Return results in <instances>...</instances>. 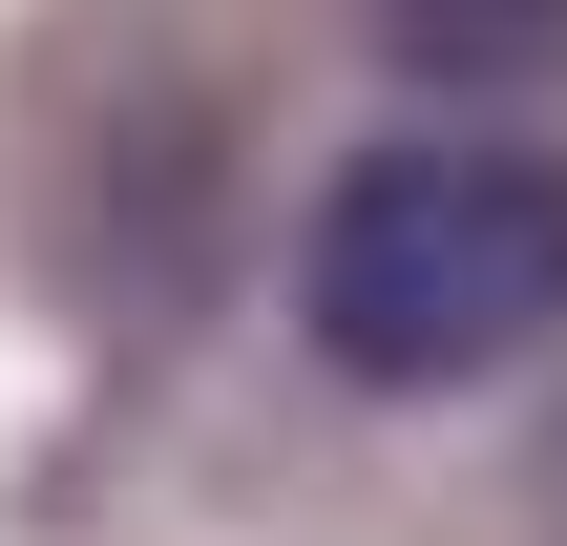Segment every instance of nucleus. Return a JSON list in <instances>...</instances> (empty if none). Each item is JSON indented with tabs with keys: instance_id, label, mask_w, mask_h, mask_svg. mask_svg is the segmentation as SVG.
Returning a JSON list of instances; mask_svg holds the SVG:
<instances>
[{
	"instance_id": "nucleus-1",
	"label": "nucleus",
	"mask_w": 567,
	"mask_h": 546,
	"mask_svg": "<svg viewBox=\"0 0 567 546\" xmlns=\"http://www.w3.org/2000/svg\"><path fill=\"white\" fill-rule=\"evenodd\" d=\"M295 316L358 400H463L505 358L567 337V168L505 126H421V147H358L316 189V253H295Z\"/></svg>"
},
{
	"instance_id": "nucleus-2",
	"label": "nucleus",
	"mask_w": 567,
	"mask_h": 546,
	"mask_svg": "<svg viewBox=\"0 0 567 546\" xmlns=\"http://www.w3.org/2000/svg\"><path fill=\"white\" fill-rule=\"evenodd\" d=\"M379 42L421 84H547L567 63V0H379Z\"/></svg>"
},
{
	"instance_id": "nucleus-3",
	"label": "nucleus",
	"mask_w": 567,
	"mask_h": 546,
	"mask_svg": "<svg viewBox=\"0 0 567 546\" xmlns=\"http://www.w3.org/2000/svg\"><path fill=\"white\" fill-rule=\"evenodd\" d=\"M547 505H567V463H547Z\"/></svg>"
}]
</instances>
